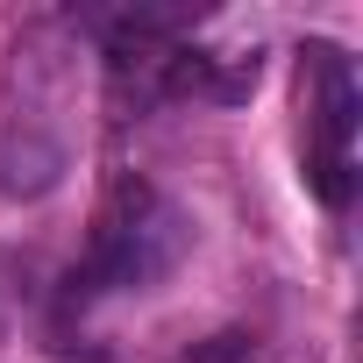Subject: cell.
<instances>
[{"instance_id": "cell-1", "label": "cell", "mask_w": 363, "mask_h": 363, "mask_svg": "<svg viewBox=\"0 0 363 363\" xmlns=\"http://www.w3.org/2000/svg\"><path fill=\"white\" fill-rule=\"evenodd\" d=\"M306 114H313V157H349L356 135V72L335 43H306Z\"/></svg>"}, {"instance_id": "cell-2", "label": "cell", "mask_w": 363, "mask_h": 363, "mask_svg": "<svg viewBox=\"0 0 363 363\" xmlns=\"http://www.w3.org/2000/svg\"><path fill=\"white\" fill-rule=\"evenodd\" d=\"M57 178H65V143L57 135H43L36 121L0 135V193L8 200H36V193L57 186Z\"/></svg>"}, {"instance_id": "cell-3", "label": "cell", "mask_w": 363, "mask_h": 363, "mask_svg": "<svg viewBox=\"0 0 363 363\" xmlns=\"http://www.w3.org/2000/svg\"><path fill=\"white\" fill-rule=\"evenodd\" d=\"M250 356H257V342L235 335V328H228V335H207V342L186 349V363H250Z\"/></svg>"}]
</instances>
